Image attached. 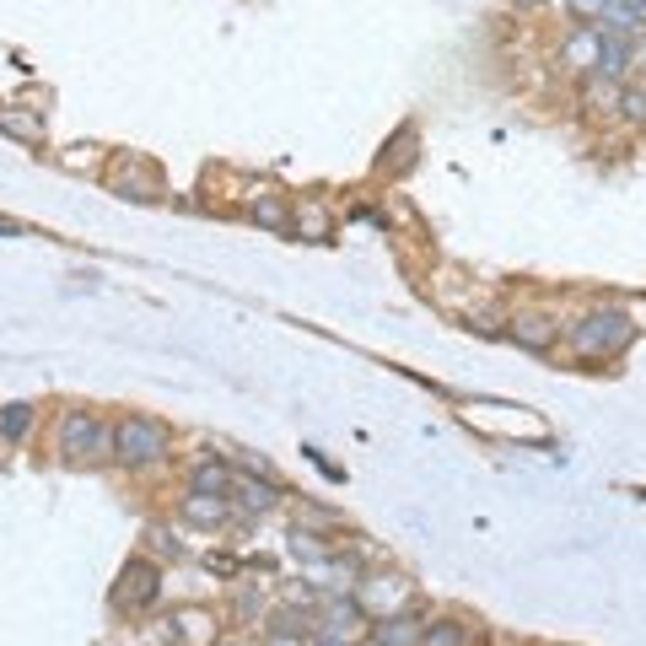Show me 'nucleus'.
I'll list each match as a JSON object with an SVG mask.
<instances>
[{"mask_svg":"<svg viewBox=\"0 0 646 646\" xmlns=\"http://www.w3.org/2000/svg\"><path fill=\"white\" fill-rule=\"evenodd\" d=\"M565 6H571V17H576L582 28H598V22L608 17V6H614V0H565Z\"/></svg>","mask_w":646,"mask_h":646,"instance_id":"24","label":"nucleus"},{"mask_svg":"<svg viewBox=\"0 0 646 646\" xmlns=\"http://www.w3.org/2000/svg\"><path fill=\"white\" fill-rule=\"evenodd\" d=\"M291 227H296L302 238H313V242L334 238V216H329V205H323V200H302V205H296V210H291Z\"/></svg>","mask_w":646,"mask_h":646,"instance_id":"16","label":"nucleus"},{"mask_svg":"<svg viewBox=\"0 0 646 646\" xmlns=\"http://www.w3.org/2000/svg\"><path fill=\"white\" fill-rule=\"evenodd\" d=\"M232 480H238V475H232L227 463H216V458H200V463L189 469V490H195V496H232Z\"/></svg>","mask_w":646,"mask_h":646,"instance_id":"14","label":"nucleus"},{"mask_svg":"<svg viewBox=\"0 0 646 646\" xmlns=\"http://www.w3.org/2000/svg\"><path fill=\"white\" fill-rule=\"evenodd\" d=\"M108 184L119 189L124 200H140V205L162 200L157 167H152V162H140V157H119V162H114V167H108Z\"/></svg>","mask_w":646,"mask_h":646,"instance_id":"6","label":"nucleus"},{"mask_svg":"<svg viewBox=\"0 0 646 646\" xmlns=\"http://www.w3.org/2000/svg\"><path fill=\"white\" fill-rule=\"evenodd\" d=\"M518 6H544V0H518Z\"/></svg>","mask_w":646,"mask_h":646,"instance_id":"31","label":"nucleus"},{"mask_svg":"<svg viewBox=\"0 0 646 646\" xmlns=\"http://www.w3.org/2000/svg\"><path fill=\"white\" fill-rule=\"evenodd\" d=\"M285 550L296 555L302 565H313L329 555V544H323V533H313V528H291V539H285Z\"/></svg>","mask_w":646,"mask_h":646,"instance_id":"22","label":"nucleus"},{"mask_svg":"<svg viewBox=\"0 0 646 646\" xmlns=\"http://www.w3.org/2000/svg\"><path fill=\"white\" fill-rule=\"evenodd\" d=\"M162 598V565H152L146 555H135V561L119 571V582H114V614H140V608H152Z\"/></svg>","mask_w":646,"mask_h":646,"instance_id":"4","label":"nucleus"},{"mask_svg":"<svg viewBox=\"0 0 646 646\" xmlns=\"http://www.w3.org/2000/svg\"><path fill=\"white\" fill-rule=\"evenodd\" d=\"M420 631H426V619L409 614V608H399V614H388V619L372 625V636L383 646H420Z\"/></svg>","mask_w":646,"mask_h":646,"instance_id":"13","label":"nucleus"},{"mask_svg":"<svg viewBox=\"0 0 646 646\" xmlns=\"http://www.w3.org/2000/svg\"><path fill=\"white\" fill-rule=\"evenodd\" d=\"M178 512H184V523L189 528H210V533H216V528L232 518V496H195V490H189Z\"/></svg>","mask_w":646,"mask_h":646,"instance_id":"10","label":"nucleus"},{"mask_svg":"<svg viewBox=\"0 0 646 646\" xmlns=\"http://www.w3.org/2000/svg\"><path fill=\"white\" fill-rule=\"evenodd\" d=\"M308 646H356V642H340V636H323V631H313V636H308Z\"/></svg>","mask_w":646,"mask_h":646,"instance_id":"29","label":"nucleus"},{"mask_svg":"<svg viewBox=\"0 0 646 646\" xmlns=\"http://www.w3.org/2000/svg\"><path fill=\"white\" fill-rule=\"evenodd\" d=\"M33 415H39L33 404H6L0 409V442H22L28 426H33Z\"/></svg>","mask_w":646,"mask_h":646,"instance_id":"21","label":"nucleus"},{"mask_svg":"<svg viewBox=\"0 0 646 646\" xmlns=\"http://www.w3.org/2000/svg\"><path fill=\"white\" fill-rule=\"evenodd\" d=\"M507 334H512L523 351H555L561 319H550V313H539V308H523V313H507Z\"/></svg>","mask_w":646,"mask_h":646,"instance_id":"7","label":"nucleus"},{"mask_svg":"<svg viewBox=\"0 0 646 646\" xmlns=\"http://www.w3.org/2000/svg\"><path fill=\"white\" fill-rule=\"evenodd\" d=\"M232 496H238L242 512H253V518H270V512L281 507V485L264 480V475H238V480H232Z\"/></svg>","mask_w":646,"mask_h":646,"instance_id":"8","label":"nucleus"},{"mask_svg":"<svg viewBox=\"0 0 646 646\" xmlns=\"http://www.w3.org/2000/svg\"><path fill=\"white\" fill-rule=\"evenodd\" d=\"M598 33L593 28H576V33H565L561 39V65L565 71H576V76H587L593 65H598Z\"/></svg>","mask_w":646,"mask_h":646,"instance_id":"11","label":"nucleus"},{"mask_svg":"<svg viewBox=\"0 0 646 646\" xmlns=\"http://www.w3.org/2000/svg\"><path fill=\"white\" fill-rule=\"evenodd\" d=\"M216 646H242V642H216Z\"/></svg>","mask_w":646,"mask_h":646,"instance_id":"32","label":"nucleus"},{"mask_svg":"<svg viewBox=\"0 0 646 646\" xmlns=\"http://www.w3.org/2000/svg\"><path fill=\"white\" fill-rule=\"evenodd\" d=\"M0 129L17 135V140H28V146H43V119L28 114V108H0Z\"/></svg>","mask_w":646,"mask_h":646,"instance_id":"18","label":"nucleus"},{"mask_svg":"<svg viewBox=\"0 0 646 646\" xmlns=\"http://www.w3.org/2000/svg\"><path fill=\"white\" fill-rule=\"evenodd\" d=\"M631 340H636V323H631L625 308H593V313H582V319L571 323V334H565L571 356H582V362H608Z\"/></svg>","mask_w":646,"mask_h":646,"instance_id":"1","label":"nucleus"},{"mask_svg":"<svg viewBox=\"0 0 646 646\" xmlns=\"http://www.w3.org/2000/svg\"><path fill=\"white\" fill-rule=\"evenodd\" d=\"M264 646H308V636H296V631H270Z\"/></svg>","mask_w":646,"mask_h":646,"instance_id":"28","label":"nucleus"},{"mask_svg":"<svg viewBox=\"0 0 646 646\" xmlns=\"http://www.w3.org/2000/svg\"><path fill=\"white\" fill-rule=\"evenodd\" d=\"M362 625H366V608L356 598H334V604L319 608V631L323 636H340V642H362Z\"/></svg>","mask_w":646,"mask_h":646,"instance_id":"9","label":"nucleus"},{"mask_svg":"<svg viewBox=\"0 0 646 646\" xmlns=\"http://www.w3.org/2000/svg\"><path fill=\"white\" fill-rule=\"evenodd\" d=\"M146 539H152V550H157V555H178V539H167V528H152Z\"/></svg>","mask_w":646,"mask_h":646,"instance_id":"27","label":"nucleus"},{"mask_svg":"<svg viewBox=\"0 0 646 646\" xmlns=\"http://www.w3.org/2000/svg\"><path fill=\"white\" fill-rule=\"evenodd\" d=\"M167 452H173V431L152 415H124L114 426V463L119 469H157Z\"/></svg>","mask_w":646,"mask_h":646,"instance_id":"3","label":"nucleus"},{"mask_svg":"<svg viewBox=\"0 0 646 646\" xmlns=\"http://www.w3.org/2000/svg\"><path fill=\"white\" fill-rule=\"evenodd\" d=\"M356 604L366 614H377V619H388V614H399L409 604V582H404L399 571H366L362 582H356Z\"/></svg>","mask_w":646,"mask_h":646,"instance_id":"5","label":"nucleus"},{"mask_svg":"<svg viewBox=\"0 0 646 646\" xmlns=\"http://www.w3.org/2000/svg\"><path fill=\"white\" fill-rule=\"evenodd\" d=\"M469 329H480V334H496V329H507V313L501 308H469Z\"/></svg>","mask_w":646,"mask_h":646,"instance_id":"26","label":"nucleus"},{"mask_svg":"<svg viewBox=\"0 0 646 646\" xmlns=\"http://www.w3.org/2000/svg\"><path fill=\"white\" fill-rule=\"evenodd\" d=\"M308 576H313L319 587H329V593H351V587L362 582V565H356V561H340V555L329 550L323 561L308 565Z\"/></svg>","mask_w":646,"mask_h":646,"instance_id":"12","label":"nucleus"},{"mask_svg":"<svg viewBox=\"0 0 646 646\" xmlns=\"http://www.w3.org/2000/svg\"><path fill=\"white\" fill-rule=\"evenodd\" d=\"M173 625H178V636H184V642H195V646L216 642V619H210L205 608H184V614H178Z\"/></svg>","mask_w":646,"mask_h":646,"instance_id":"19","label":"nucleus"},{"mask_svg":"<svg viewBox=\"0 0 646 646\" xmlns=\"http://www.w3.org/2000/svg\"><path fill=\"white\" fill-rule=\"evenodd\" d=\"M296 528H313V533H329V528H340V512H329V507H302L296 512Z\"/></svg>","mask_w":646,"mask_h":646,"instance_id":"25","label":"nucleus"},{"mask_svg":"<svg viewBox=\"0 0 646 646\" xmlns=\"http://www.w3.org/2000/svg\"><path fill=\"white\" fill-rule=\"evenodd\" d=\"M619 92H625L619 81L587 71V76H582V108H587V114H614V108H619Z\"/></svg>","mask_w":646,"mask_h":646,"instance_id":"15","label":"nucleus"},{"mask_svg":"<svg viewBox=\"0 0 646 646\" xmlns=\"http://www.w3.org/2000/svg\"><path fill=\"white\" fill-rule=\"evenodd\" d=\"M248 216H253L264 232H291V210H285L281 195H259V200H248Z\"/></svg>","mask_w":646,"mask_h":646,"instance_id":"17","label":"nucleus"},{"mask_svg":"<svg viewBox=\"0 0 646 646\" xmlns=\"http://www.w3.org/2000/svg\"><path fill=\"white\" fill-rule=\"evenodd\" d=\"M356 646H383V642H377V636H362V642H356Z\"/></svg>","mask_w":646,"mask_h":646,"instance_id":"30","label":"nucleus"},{"mask_svg":"<svg viewBox=\"0 0 646 646\" xmlns=\"http://www.w3.org/2000/svg\"><path fill=\"white\" fill-rule=\"evenodd\" d=\"M614 114H619L625 124H646V92H642V86H625V92H619V108H614Z\"/></svg>","mask_w":646,"mask_h":646,"instance_id":"23","label":"nucleus"},{"mask_svg":"<svg viewBox=\"0 0 646 646\" xmlns=\"http://www.w3.org/2000/svg\"><path fill=\"white\" fill-rule=\"evenodd\" d=\"M420 646H469V625H458V619H426Z\"/></svg>","mask_w":646,"mask_h":646,"instance_id":"20","label":"nucleus"},{"mask_svg":"<svg viewBox=\"0 0 646 646\" xmlns=\"http://www.w3.org/2000/svg\"><path fill=\"white\" fill-rule=\"evenodd\" d=\"M60 458L71 469H103V463H114V426L97 420L92 409H65L60 415Z\"/></svg>","mask_w":646,"mask_h":646,"instance_id":"2","label":"nucleus"}]
</instances>
